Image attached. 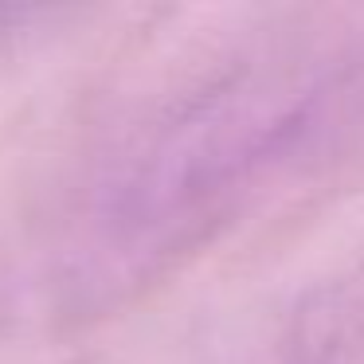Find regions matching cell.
<instances>
[{"instance_id": "6da1fadb", "label": "cell", "mask_w": 364, "mask_h": 364, "mask_svg": "<svg viewBox=\"0 0 364 364\" xmlns=\"http://www.w3.org/2000/svg\"><path fill=\"white\" fill-rule=\"evenodd\" d=\"M364 102V32H270L212 59L106 157L67 247V290L110 306L208 247Z\"/></svg>"}]
</instances>
